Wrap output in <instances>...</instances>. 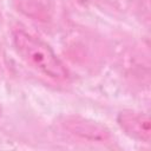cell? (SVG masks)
<instances>
[{"label": "cell", "mask_w": 151, "mask_h": 151, "mask_svg": "<svg viewBox=\"0 0 151 151\" xmlns=\"http://www.w3.org/2000/svg\"><path fill=\"white\" fill-rule=\"evenodd\" d=\"M1 116H2V107L0 106V117H1Z\"/></svg>", "instance_id": "277c9868"}, {"label": "cell", "mask_w": 151, "mask_h": 151, "mask_svg": "<svg viewBox=\"0 0 151 151\" xmlns=\"http://www.w3.org/2000/svg\"><path fill=\"white\" fill-rule=\"evenodd\" d=\"M61 125L73 134H77L84 139L105 142L111 134L110 131L97 122L85 119L79 116H67L61 120Z\"/></svg>", "instance_id": "3957f363"}, {"label": "cell", "mask_w": 151, "mask_h": 151, "mask_svg": "<svg viewBox=\"0 0 151 151\" xmlns=\"http://www.w3.org/2000/svg\"><path fill=\"white\" fill-rule=\"evenodd\" d=\"M117 122L127 136L138 139L140 142L150 143L151 120L149 114L131 110H125L118 114Z\"/></svg>", "instance_id": "7a4b0ae2"}, {"label": "cell", "mask_w": 151, "mask_h": 151, "mask_svg": "<svg viewBox=\"0 0 151 151\" xmlns=\"http://www.w3.org/2000/svg\"><path fill=\"white\" fill-rule=\"evenodd\" d=\"M13 40L20 55L44 74L55 80H65L70 77L68 70L54 51L39 38L17 29L13 33Z\"/></svg>", "instance_id": "6da1fadb"}]
</instances>
